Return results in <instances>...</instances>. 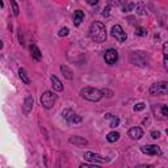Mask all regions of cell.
<instances>
[{
	"mask_svg": "<svg viewBox=\"0 0 168 168\" xmlns=\"http://www.w3.org/2000/svg\"><path fill=\"white\" fill-rule=\"evenodd\" d=\"M89 37L95 42H104L106 40V29L105 25L100 21H95L89 26Z\"/></svg>",
	"mask_w": 168,
	"mask_h": 168,
	"instance_id": "1",
	"label": "cell"
},
{
	"mask_svg": "<svg viewBox=\"0 0 168 168\" xmlns=\"http://www.w3.org/2000/svg\"><path fill=\"white\" fill-rule=\"evenodd\" d=\"M80 96L83 99L88 100V101H99L103 99V92L97 88H92V87H86L80 91Z\"/></svg>",
	"mask_w": 168,
	"mask_h": 168,
	"instance_id": "2",
	"label": "cell"
},
{
	"mask_svg": "<svg viewBox=\"0 0 168 168\" xmlns=\"http://www.w3.org/2000/svg\"><path fill=\"white\" fill-rule=\"evenodd\" d=\"M55 100H57V95L51 91H46L41 97V104H42L43 108L50 109V108H53Z\"/></svg>",
	"mask_w": 168,
	"mask_h": 168,
	"instance_id": "3",
	"label": "cell"
},
{
	"mask_svg": "<svg viewBox=\"0 0 168 168\" xmlns=\"http://www.w3.org/2000/svg\"><path fill=\"white\" fill-rule=\"evenodd\" d=\"M167 82H160V83H155L153 86L150 87V93L151 95H161V96H164L167 95V91H168V86H167Z\"/></svg>",
	"mask_w": 168,
	"mask_h": 168,
	"instance_id": "4",
	"label": "cell"
},
{
	"mask_svg": "<svg viewBox=\"0 0 168 168\" xmlns=\"http://www.w3.org/2000/svg\"><path fill=\"white\" fill-rule=\"evenodd\" d=\"M110 34H112V37H114L116 40L120 41V42H125L126 38H127L126 32H124L121 25H114L113 28H112V30H110Z\"/></svg>",
	"mask_w": 168,
	"mask_h": 168,
	"instance_id": "5",
	"label": "cell"
},
{
	"mask_svg": "<svg viewBox=\"0 0 168 168\" xmlns=\"http://www.w3.org/2000/svg\"><path fill=\"white\" fill-rule=\"evenodd\" d=\"M104 59L108 64H114L118 60V53L114 49H108L104 54Z\"/></svg>",
	"mask_w": 168,
	"mask_h": 168,
	"instance_id": "6",
	"label": "cell"
},
{
	"mask_svg": "<svg viewBox=\"0 0 168 168\" xmlns=\"http://www.w3.org/2000/svg\"><path fill=\"white\" fill-rule=\"evenodd\" d=\"M63 117L70 122V124H79V122H82V117L75 114L71 109H66L63 112Z\"/></svg>",
	"mask_w": 168,
	"mask_h": 168,
	"instance_id": "7",
	"label": "cell"
},
{
	"mask_svg": "<svg viewBox=\"0 0 168 168\" xmlns=\"http://www.w3.org/2000/svg\"><path fill=\"white\" fill-rule=\"evenodd\" d=\"M141 151L143 154H147V155H161V150L155 146V144H147V146H142Z\"/></svg>",
	"mask_w": 168,
	"mask_h": 168,
	"instance_id": "8",
	"label": "cell"
},
{
	"mask_svg": "<svg viewBox=\"0 0 168 168\" xmlns=\"http://www.w3.org/2000/svg\"><path fill=\"white\" fill-rule=\"evenodd\" d=\"M84 159L88 160V161H93V163H104L105 159L103 156H100L99 154H93V153H86L84 154Z\"/></svg>",
	"mask_w": 168,
	"mask_h": 168,
	"instance_id": "9",
	"label": "cell"
},
{
	"mask_svg": "<svg viewBox=\"0 0 168 168\" xmlns=\"http://www.w3.org/2000/svg\"><path fill=\"white\" fill-rule=\"evenodd\" d=\"M129 137H130L131 139H141L143 137V130L138 126H134L129 130Z\"/></svg>",
	"mask_w": 168,
	"mask_h": 168,
	"instance_id": "10",
	"label": "cell"
},
{
	"mask_svg": "<svg viewBox=\"0 0 168 168\" xmlns=\"http://www.w3.org/2000/svg\"><path fill=\"white\" fill-rule=\"evenodd\" d=\"M33 104H34V101H33V97L32 96H28L25 99V101H24V105H22V112H24L25 116H28L32 112Z\"/></svg>",
	"mask_w": 168,
	"mask_h": 168,
	"instance_id": "11",
	"label": "cell"
},
{
	"mask_svg": "<svg viewBox=\"0 0 168 168\" xmlns=\"http://www.w3.org/2000/svg\"><path fill=\"white\" fill-rule=\"evenodd\" d=\"M69 142L71 144H74V146H86V144L88 143L87 142V139H84L82 137H71L69 139Z\"/></svg>",
	"mask_w": 168,
	"mask_h": 168,
	"instance_id": "12",
	"label": "cell"
},
{
	"mask_svg": "<svg viewBox=\"0 0 168 168\" xmlns=\"http://www.w3.org/2000/svg\"><path fill=\"white\" fill-rule=\"evenodd\" d=\"M30 53H32V57L34 58L36 60H41L42 59V54H41L40 49H38L36 45H32V46H30Z\"/></svg>",
	"mask_w": 168,
	"mask_h": 168,
	"instance_id": "13",
	"label": "cell"
},
{
	"mask_svg": "<svg viewBox=\"0 0 168 168\" xmlns=\"http://www.w3.org/2000/svg\"><path fill=\"white\" fill-rule=\"evenodd\" d=\"M51 83H53V87H54L55 91H58V92L63 91V84L57 76H51Z\"/></svg>",
	"mask_w": 168,
	"mask_h": 168,
	"instance_id": "14",
	"label": "cell"
},
{
	"mask_svg": "<svg viewBox=\"0 0 168 168\" xmlns=\"http://www.w3.org/2000/svg\"><path fill=\"white\" fill-rule=\"evenodd\" d=\"M84 19V13H83V11H76V12L74 13V24L76 26H79L82 24V21Z\"/></svg>",
	"mask_w": 168,
	"mask_h": 168,
	"instance_id": "15",
	"label": "cell"
},
{
	"mask_svg": "<svg viewBox=\"0 0 168 168\" xmlns=\"http://www.w3.org/2000/svg\"><path fill=\"white\" fill-rule=\"evenodd\" d=\"M19 76H20V79L24 82L25 84H30V80H29V77H28V74H26V71L24 69L19 70Z\"/></svg>",
	"mask_w": 168,
	"mask_h": 168,
	"instance_id": "16",
	"label": "cell"
},
{
	"mask_svg": "<svg viewBox=\"0 0 168 168\" xmlns=\"http://www.w3.org/2000/svg\"><path fill=\"white\" fill-rule=\"evenodd\" d=\"M106 118H110V127H116V126H118L120 124V118L118 117H116V116H112V114H106L105 116Z\"/></svg>",
	"mask_w": 168,
	"mask_h": 168,
	"instance_id": "17",
	"label": "cell"
},
{
	"mask_svg": "<svg viewBox=\"0 0 168 168\" xmlns=\"http://www.w3.org/2000/svg\"><path fill=\"white\" fill-rule=\"evenodd\" d=\"M106 139H108V142H116L120 139V133L117 131H110L108 135H106Z\"/></svg>",
	"mask_w": 168,
	"mask_h": 168,
	"instance_id": "18",
	"label": "cell"
},
{
	"mask_svg": "<svg viewBox=\"0 0 168 168\" xmlns=\"http://www.w3.org/2000/svg\"><path fill=\"white\" fill-rule=\"evenodd\" d=\"M108 3L110 5H116V7H124L127 3V0H108Z\"/></svg>",
	"mask_w": 168,
	"mask_h": 168,
	"instance_id": "19",
	"label": "cell"
},
{
	"mask_svg": "<svg viewBox=\"0 0 168 168\" xmlns=\"http://www.w3.org/2000/svg\"><path fill=\"white\" fill-rule=\"evenodd\" d=\"M60 70H62V72L64 74V76L67 77V79H72V75H71V70H69V67L67 66H60Z\"/></svg>",
	"mask_w": 168,
	"mask_h": 168,
	"instance_id": "20",
	"label": "cell"
},
{
	"mask_svg": "<svg viewBox=\"0 0 168 168\" xmlns=\"http://www.w3.org/2000/svg\"><path fill=\"white\" fill-rule=\"evenodd\" d=\"M135 34L139 36V37H144V36H147V30L144 29V28L139 26V28H137V29H135Z\"/></svg>",
	"mask_w": 168,
	"mask_h": 168,
	"instance_id": "21",
	"label": "cell"
},
{
	"mask_svg": "<svg viewBox=\"0 0 168 168\" xmlns=\"http://www.w3.org/2000/svg\"><path fill=\"white\" fill-rule=\"evenodd\" d=\"M11 5H12V8H13V15L15 16H19V5L16 4V2L15 0H11Z\"/></svg>",
	"mask_w": 168,
	"mask_h": 168,
	"instance_id": "22",
	"label": "cell"
},
{
	"mask_svg": "<svg viewBox=\"0 0 168 168\" xmlns=\"http://www.w3.org/2000/svg\"><path fill=\"white\" fill-rule=\"evenodd\" d=\"M58 34H59V37H66L67 34H69V28H62Z\"/></svg>",
	"mask_w": 168,
	"mask_h": 168,
	"instance_id": "23",
	"label": "cell"
},
{
	"mask_svg": "<svg viewBox=\"0 0 168 168\" xmlns=\"http://www.w3.org/2000/svg\"><path fill=\"white\" fill-rule=\"evenodd\" d=\"M161 116H163V117H167V116H168L167 105H163V106H161Z\"/></svg>",
	"mask_w": 168,
	"mask_h": 168,
	"instance_id": "24",
	"label": "cell"
},
{
	"mask_svg": "<svg viewBox=\"0 0 168 168\" xmlns=\"http://www.w3.org/2000/svg\"><path fill=\"white\" fill-rule=\"evenodd\" d=\"M142 109H144V104L143 103H139V104H137L135 106H134V110H142Z\"/></svg>",
	"mask_w": 168,
	"mask_h": 168,
	"instance_id": "25",
	"label": "cell"
},
{
	"mask_svg": "<svg viewBox=\"0 0 168 168\" xmlns=\"http://www.w3.org/2000/svg\"><path fill=\"white\" fill-rule=\"evenodd\" d=\"M151 137H153L154 139H158L160 137V133L159 131H153V133H151Z\"/></svg>",
	"mask_w": 168,
	"mask_h": 168,
	"instance_id": "26",
	"label": "cell"
},
{
	"mask_svg": "<svg viewBox=\"0 0 168 168\" xmlns=\"http://www.w3.org/2000/svg\"><path fill=\"white\" fill-rule=\"evenodd\" d=\"M86 2L89 4V5H96L99 3V0H86Z\"/></svg>",
	"mask_w": 168,
	"mask_h": 168,
	"instance_id": "27",
	"label": "cell"
},
{
	"mask_svg": "<svg viewBox=\"0 0 168 168\" xmlns=\"http://www.w3.org/2000/svg\"><path fill=\"white\" fill-rule=\"evenodd\" d=\"M3 5H4V4H3V2H2V0H0V7H3Z\"/></svg>",
	"mask_w": 168,
	"mask_h": 168,
	"instance_id": "28",
	"label": "cell"
},
{
	"mask_svg": "<svg viewBox=\"0 0 168 168\" xmlns=\"http://www.w3.org/2000/svg\"><path fill=\"white\" fill-rule=\"evenodd\" d=\"M2 47H3V42H2V41H0V49H2Z\"/></svg>",
	"mask_w": 168,
	"mask_h": 168,
	"instance_id": "29",
	"label": "cell"
}]
</instances>
